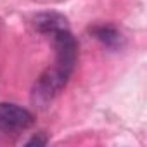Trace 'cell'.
<instances>
[{
	"mask_svg": "<svg viewBox=\"0 0 147 147\" xmlns=\"http://www.w3.org/2000/svg\"><path fill=\"white\" fill-rule=\"evenodd\" d=\"M71 73L64 71L62 67H59L57 64L47 67L42 75L38 76V80L33 85L31 90V100L35 106L38 107H45L69 82Z\"/></svg>",
	"mask_w": 147,
	"mask_h": 147,
	"instance_id": "6da1fadb",
	"label": "cell"
},
{
	"mask_svg": "<svg viewBox=\"0 0 147 147\" xmlns=\"http://www.w3.org/2000/svg\"><path fill=\"white\" fill-rule=\"evenodd\" d=\"M52 36V43L55 49V62L59 67H62L64 71L71 73L76 66V59H78V42L76 38L71 35L69 28H61L55 30L54 33H50Z\"/></svg>",
	"mask_w": 147,
	"mask_h": 147,
	"instance_id": "7a4b0ae2",
	"label": "cell"
},
{
	"mask_svg": "<svg viewBox=\"0 0 147 147\" xmlns=\"http://www.w3.org/2000/svg\"><path fill=\"white\" fill-rule=\"evenodd\" d=\"M35 125V116L12 102H0V131L2 133H19Z\"/></svg>",
	"mask_w": 147,
	"mask_h": 147,
	"instance_id": "3957f363",
	"label": "cell"
},
{
	"mask_svg": "<svg viewBox=\"0 0 147 147\" xmlns=\"http://www.w3.org/2000/svg\"><path fill=\"white\" fill-rule=\"evenodd\" d=\"M33 24H35V30L38 33L50 35L55 30L67 28V19L64 16L57 14V12H43V14H38L33 19Z\"/></svg>",
	"mask_w": 147,
	"mask_h": 147,
	"instance_id": "277c9868",
	"label": "cell"
},
{
	"mask_svg": "<svg viewBox=\"0 0 147 147\" xmlns=\"http://www.w3.org/2000/svg\"><path fill=\"white\" fill-rule=\"evenodd\" d=\"M90 33L94 38H97L109 49H118L123 42L121 33L111 24H95L94 28H90Z\"/></svg>",
	"mask_w": 147,
	"mask_h": 147,
	"instance_id": "5b68a950",
	"label": "cell"
},
{
	"mask_svg": "<svg viewBox=\"0 0 147 147\" xmlns=\"http://www.w3.org/2000/svg\"><path fill=\"white\" fill-rule=\"evenodd\" d=\"M47 137H45V133H36V135H33L28 142H26V145H45L47 144Z\"/></svg>",
	"mask_w": 147,
	"mask_h": 147,
	"instance_id": "8992f818",
	"label": "cell"
}]
</instances>
